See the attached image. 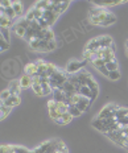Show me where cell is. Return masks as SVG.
<instances>
[{
    "label": "cell",
    "mask_w": 128,
    "mask_h": 153,
    "mask_svg": "<svg viewBox=\"0 0 128 153\" xmlns=\"http://www.w3.org/2000/svg\"><path fill=\"white\" fill-rule=\"evenodd\" d=\"M12 4H13V1H9V0H3V1L0 3L1 8H4V9H7V8H12Z\"/></svg>",
    "instance_id": "obj_33"
},
{
    "label": "cell",
    "mask_w": 128,
    "mask_h": 153,
    "mask_svg": "<svg viewBox=\"0 0 128 153\" xmlns=\"http://www.w3.org/2000/svg\"><path fill=\"white\" fill-rule=\"evenodd\" d=\"M57 153H68V152H57Z\"/></svg>",
    "instance_id": "obj_36"
},
{
    "label": "cell",
    "mask_w": 128,
    "mask_h": 153,
    "mask_svg": "<svg viewBox=\"0 0 128 153\" xmlns=\"http://www.w3.org/2000/svg\"><path fill=\"white\" fill-rule=\"evenodd\" d=\"M79 94H81L82 97L87 98V99H90V100L92 102V91L87 87V86H82L81 90H79Z\"/></svg>",
    "instance_id": "obj_19"
},
{
    "label": "cell",
    "mask_w": 128,
    "mask_h": 153,
    "mask_svg": "<svg viewBox=\"0 0 128 153\" xmlns=\"http://www.w3.org/2000/svg\"><path fill=\"white\" fill-rule=\"evenodd\" d=\"M108 79H111V81H119L120 79V71L118 70V71H111L110 75H108Z\"/></svg>",
    "instance_id": "obj_29"
},
{
    "label": "cell",
    "mask_w": 128,
    "mask_h": 153,
    "mask_svg": "<svg viewBox=\"0 0 128 153\" xmlns=\"http://www.w3.org/2000/svg\"><path fill=\"white\" fill-rule=\"evenodd\" d=\"M33 50H37V52H52V50H56L57 48V42L56 41H44V40H38V38H33L31 42H28Z\"/></svg>",
    "instance_id": "obj_1"
},
{
    "label": "cell",
    "mask_w": 128,
    "mask_h": 153,
    "mask_svg": "<svg viewBox=\"0 0 128 153\" xmlns=\"http://www.w3.org/2000/svg\"><path fill=\"white\" fill-rule=\"evenodd\" d=\"M21 85H20V81H12L11 83H9V87L8 90L11 91L12 95H15V97H20V92H21Z\"/></svg>",
    "instance_id": "obj_8"
},
{
    "label": "cell",
    "mask_w": 128,
    "mask_h": 153,
    "mask_svg": "<svg viewBox=\"0 0 128 153\" xmlns=\"http://www.w3.org/2000/svg\"><path fill=\"white\" fill-rule=\"evenodd\" d=\"M33 8H37V9H40V11H48V9L50 8V1H46V0L37 1Z\"/></svg>",
    "instance_id": "obj_17"
},
{
    "label": "cell",
    "mask_w": 128,
    "mask_h": 153,
    "mask_svg": "<svg viewBox=\"0 0 128 153\" xmlns=\"http://www.w3.org/2000/svg\"><path fill=\"white\" fill-rule=\"evenodd\" d=\"M3 104H5L7 107H11V108H13L16 106H19V104L21 103V98L20 97H15V95H12L11 98H9L8 100H5V102H1Z\"/></svg>",
    "instance_id": "obj_12"
},
{
    "label": "cell",
    "mask_w": 128,
    "mask_h": 153,
    "mask_svg": "<svg viewBox=\"0 0 128 153\" xmlns=\"http://www.w3.org/2000/svg\"><path fill=\"white\" fill-rule=\"evenodd\" d=\"M118 108H119V106H116V104L108 103L107 106H104L102 108L97 117L98 119H111V117H115V114H116Z\"/></svg>",
    "instance_id": "obj_2"
},
{
    "label": "cell",
    "mask_w": 128,
    "mask_h": 153,
    "mask_svg": "<svg viewBox=\"0 0 128 153\" xmlns=\"http://www.w3.org/2000/svg\"><path fill=\"white\" fill-rule=\"evenodd\" d=\"M61 120H62V124H63V126H65V124H69V123L73 120V115H70L69 112L62 114V116H61Z\"/></svg>",
    "instance_id": "obj_27"
},
{
    "label": "cell",
    "mask_w": 128,
    "mask_h": 153,
    "mask_svg": "<svg viewBox=\"0 0 128 153\" xmlns=\"http://www.w3.org/2000/svg\"><path fill=\"white\" fill-rule=\"evenodd\" d=\"M11 97H12V94H11V91H9L8 88H7V90H3L1 91V102L8 100Z\"/></svg>",
    "instance_id": "obj_30"
},
{
    "label": "cell",
    "mask_w": 128,
    "mask_h": 153,
    "mask_svg": "<svg viewBox=\"0 0 128 153\" xmlns=\"http://www.w3.org/2000/svg\"><path fill=\"white\" fill-rule=\"evenodd\" d=\"M11 152H12V145L3 144L0 146V153H11Z\"/></svg>",
    "instance_id": "obj_32"
},
{
    "label": "cell",
    "mask_w": 128,
    "mask_h": 153,
    "mask_svg": "<svg viewBox=\"0 0 128 153\" xmlns=\"http://www.w3.org/2000/svg\"><path fill=\"white\" fill-rule=\"evenodd\" d=\"M99 49H100V45H99V41H98L97 37L89 41V44L85 48V50H90V52H97Z\"/></svg>",
    "instance_id": "obj_13"
},
{
    "label": "cell",
    "mask_w": 128,
    "mask_h": 153,
    "mask_svg": "<svg viewBox=\"0 0 128 153\" xmlns=\"http://www.w3.org/2000/svg\"><path fill=\"white\" fill-rule=\"evenodd\" d=\"M52 145V140H48V141H44L41 145H38L36 149H34V153H46V151L49 149V146Z\"/></svg>",
    "instance_id": "obj_16"
},
{
    "label": "cell",
    "mask_w": 128,
    "mask_h": 153,
    "mask_svg": "<svg viewBox=\"0 0 128 153\" xmlns=\"http://www.w3.org/2000/svg\"><path fill=\"white\" fill-rule=\"evenodd\" d=\"M46 69H48V76H52L54 73L58 70L54 63H50V62H46Z\"/></svg>",
    "instance_id": "obj_23"
},
{
    "label": "cell",
    "mask_w": 128,
    "mask_h": 153,
    "mask_svg": "<svg viewBox=\"0 0 128 153\" xmlns=\"http://www.w3.org/2000/svg\"><path fill=\"white\" fill-rule=\"evenodd\" d=\"M16 23L17 21L16 20H12V19H9L7 15H4V13H1V16H0V25H1V28H13Z\"/></svg>",
    "instance_id": "obj_6"
},
{
    "label": "cell",
    "mask_w": 128,
    "mask_h": 153,
    "mask_svg": "<svg viewBox=\"0 0 128 153\" xmlns=\"http://www.w3.org/2000/svg\"><path fill=\"white\" fill-rule=\"evenodd\" d=\"M106 68L108 69V71H118L119 70V62L116 61V59H114V61H111V62H108V63H106Z\"/></svg>",
    "instance_id": "obj_22"
},
{
    "label": "cell",
    "mask_w": 128,
    "mask_h": 153,
    "mask_svg": "<svg viewBox=\"0 0 128 153\" xmlns=\"http://www.w3.org/2000/svg\"><path fill=\"white\" fill-rule=\"evenodd\" d=\"M126 49H127V53H128V40L126 41Z\"/></svg>",
    "instance_id": "obj_35"
},
{
    "label": "cell",
    "mask_w": 128,
    "mask_h": 153,
    "mask_svg": "<svg viewBox=\"0 0 128 153\" xmlns=\"http://www.w3.org/2000/svg\"><path fill=\"white\" fill-rule=\"evenodd\" d=\"M57 110L61 114H66V112H69V106L66 103H57Z\"/></svg>",
    "instance_id": "obj_28"
},
{
    "label": "cell",
    "mask_w": 128,
    "mask_h": 153,
    "mask_svg": "<svg viewBox=\"0 0 128 153\" xmlns=\"http://www.w3.org/2000/svg\"><path fill=\"white\" fill-rule=\"evenodd\" d=\"M42 19L46 21L48 24H49V27H52V25L56 23L57 19H58V15H57L54 11H44Z\"/></svg>",
    "instance_id": "obj_5"
},
{
    "label": "cell",
    "mask_w": 128,
    "mask_h": 153,
    "mask_svg": "<svg viewBox=\"0 0 128 153\" xmlns=\"http://www.w3.org/2000/svg\"><path fill=\"white\" fill-rule=\"evenodd\" d=\"M32 90H33V92L37 95V97H45V95H44V90H42L41 83H33L32 85Z\"/></svg>",
    "instance_id": "obj_21"
},
{
    "label": "cell",
    "mask_w": 128,
    "mask_h": 153,
    "mask_svg": "<svg viewBox=\"0 0 128 153\" xmlns=\"http://www.w3.org/2000/svg\"><path fill=\"white\" fill-rule=\"evenodd\" d=\"M36 38H38V40H44V41H56L54 40V33H53V30L50 29V28H48V29H42L36 36Z\"/></svg>",
    "instance_id": "obj_4"
},
{
    "label": "cell",
    "mask_w": 128,
    "mask_h": 153,
    "mask_svg": "<svg viewBox=\"0 0 128 153\" xmlns=\"http://www.w3.org/2000/svg\"><path fill=\"white\" fill-rule=\"evenodd\" d=\"M1 38L9 42V29L8 28H1Z\"/></svg>",
    "instance_id": "obj_31"
},
{
    "label": "cell",
    "mask_w": 128,
    "mask_h": 153,
    "mask_svg": "<svg viewBox=\"0 0 128 153\" xmlns=\"http://www.w3.org/2000/svg\"><path fill=\"white\" fill-rule=\"evenodd\" d=\"M12 151L15 153H31L32 152L29 149L24 148V146H20V145H12Z\"/></svg>",
    "instance_id": "obj_26"
},
{
    "label": "cell",
    "mask_w": 128,
    "mask_h": 153,
    "mask_svg": "<svg viewBox=\"0 0 128 153\" xmlns=\"http://www.w3.org/2000/svg\"><path fill=\"white\" fill-rule=\"evenodd\" d=\"M97 38L99 41L100 48H110V46L114 45V40L111 38V36H99Z\"/></svg>",
    "instance_id": "obj_9"
},
{
    "label": "cell",
    "mask_w": 128,
    "mask_h": 153,
    "mask_svg": "<svg viewBox=\"0 0 128 153\" xmlns=\"http://www.w3.org/2000/svg\"><path fill=\"white\" fill-rule=\"evenodd\" d=\"M86 65H87V61H85V59H82V61H70L68 63V66H66L65 71L68 73L69 75L77 74V73H79L81 70H83V68H85Z\"/></svg>",
    "instance_id": "obj_3"
},
{
    "label": "cell",
    "mask_w": 128,
    "mask_h": 153,
    "mask_svg": "<svg viewBox=\"0 0 128 153\" xmlns=\"http://www.w3.org/2000/svg\"><path fill=\"white\" fill-rule=\"evenodd\" d=\"M11 111H12L11 107H7L5 104H3V103L0 104V114H1V116H0V117H1V120H4L5 117H7L8 115H9V112H11Z\"/></svg>",
    "instance_id": "obj_20"
},
{
    "label": "cell",
    "mask_w": 128,
    "mask_h": 153,
    "mask_svg": "<svg viewBox=\"0 0 128 153\" xmlns=\"http://www.w3.org/2000/svg\"><path fill=\"white\" fill-rule=\"evenodd\" d=\"M69 114H70V115H73V117L82 115V112L78 110V108H77L75 104H71V106H69Z\"/></svg>",
    "instance_id": "obj_25"
},
{
    "label": "cell",
    "mask_w": 128,
    "mask_h": 153,
    "mask_svg": "<svg viewBox=\"0 0 128 153\" xmlns=\"http://www.w3.org/2000/svg\"><path fill=\"white\" fill-rule=\"evenodd\" d=\"M12 8H13V11H15V13H16L17 17L23 15L24 7H23V3H21V1H13V4H12Z\"/></svg>",
    "instance_id": "obj_18"
},
{
    "label": "cell",
    "mask_w": 128,
    "mask_h": 153,
    "mask_svg": "<svg viewBox=\"0 0 128 153\" xmlns=\"http://www.w3.org/2000/svg\"><path fill=\"white\" fill-rule=\"evenodd\" d=\"M53 99L56 100L57 103H65L66 95H65V92H63L62 90L57 88V90H53Z\"/></svg>",
    "instance_id": "obj_11"
},
{
    "label": "cell",
    "mask_w": 128,
    "mask_h": 153,
    "mask_svg": "<svg viewBox=\"0 0 128 153\" xmlns=\"http://www.w3.org/2000/svg\"><path fill=\"white\" fill-rule=\"evenodd\" d=\"M37 65H36V62H29V63H27L25 65V68H24V71H25V74L27 75H36L37 74Z\"/></svg>",
    "instance_id": "obj_10"
},
{
    "label": "cell",
    "mask_w": 128,
    "mask_h": 153,
    "mask_svg": "<svg viewBox=\"0 0 128 153\" xmlns=\"http://www.w3.org/2000/svg\"><path fill=\"white\" fill-rule=\"evenodd\" d=\"M19 81H20V85H21V87H23V88L32 87V85H33L32 76H31V75H27V74H24L20 79H19Z\"/></svg>",
    "instance_id": "obj_14"
},
{
    "label": "cell",
    "mask_w": 128,
    "mask_h": 153,
    "mask_svg": "<svg viewBox=\"0 0 128 153\" xmlns=\"http://www.w3.org/2000/svg\"><path fill=\"white\" fill-rule=\"evenodd\" d=\"M127 1H94V4L97 7H114V5H120V4H124Z\"/></svg>",
    "instance_id": "obj_15"
},
{
    "label": "cell",
    "mask_w": 128,
    "mask_h": 153,
    "mask_svg": "<svg viewBox=\"0 0 128 153\" xmlns=\"http://www.w3.org/2000/svg\"><path fill=\"white\" fill-rule=\"evenodd\" d=\"M0 42H1V52L9 49V42H7V41L3 40V38H0Z\"/></svg>",
    "instance_id": "obj_34"
},
{
    "label": "cell",
    "mask_w": 128,
    "mask_h": 153,
    "mask_svg": "<svg viewBox=\"0 0 128 153\" xmlns=\"http://www.w3.org/2000/svg\"><path fill=\"white\" fill-rule=\"evenodd\" d=\"M92 63V66H94L95 69H100V68H103V66H106V62L103 61V59H99V58H95V59H92V61H90Z\"/></svg>",
    "instance_id": "obj_24"
},
{
    "label": "cell",
    "mask_w": 128,
    "mask_h": 153,
    "mask_svg": "<svg viewBox=\"0 0 128 153\" xmlns=\"http://www.w3.org/2000/svg\"><path fill=\"white\" fill-rule=\"evenodd\" d=\"M91 103H92V102H91L90 99H87V98L82 97V98H81V100H79L78 103L75 104V106H77V108H78V110H79V111H81V112L83 114V112H86V111H87L89 108H90Z\"/></svg>",
    "instance_id": "obj_7"
}]
</instances>
